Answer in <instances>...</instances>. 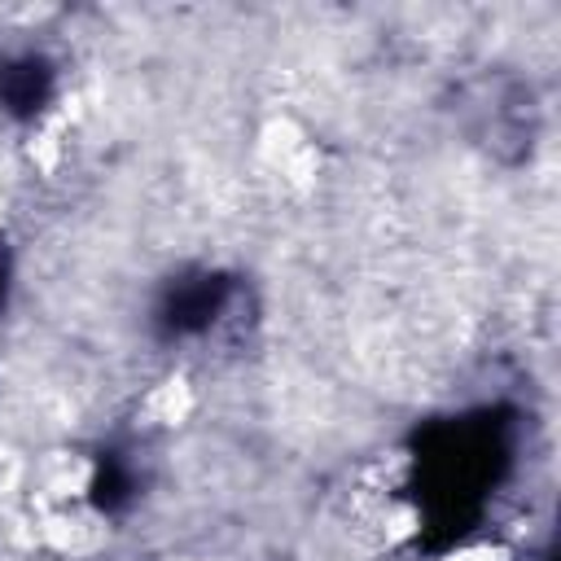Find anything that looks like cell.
<instances>
[{
  "label": "cell",
  "mask_w": 561,
  "mask_h": 561,
  "mask_svg": "<svg viewBox=\"0 0 561 561\" xmlns=\"http://www.w3.org/2000/svg\"><path fill=\"white\" fill-rule=\"evenodd\" d=\"M140 412H145V421L158 425V430L184 425V416L193 412V390H188V381H184V377H162V381L145 394Z\"/></svg>",
  "instance_id": "cell-2"
},
{
  "label": "cell",
  "mask_w": 561,
  "mask_h": 561,
  "mask_svg": "<svg viewBox=\"0 0 561 561\" xmlns=\"http://www.w3.org/2000/svg\"><path fill=\"white\" fill-rule=\"evenodd\" d=\"M0 228H4V193H0Z\"/></svg>",
  "instance_id": "cell-4"
},
{
  "label": "cell",
  "mask_w": 561,
  "mask_h": 561,
  "mask_svg": "<svg viewBox=\"0 0 561 561\" xmlns=\"http://www.w3.org/2000/svg\"><path fill=\"white\" fill-rule=\"evenodd\" d=\"M259 149H263V162L276 171V180L280 184H294V188H307L311 184V171L320 167L316 145L294 127V118H272Z\"/></svg>",
  "instance_id": "cell-1"
},
{
  "label": "cell",
  "mask_w": 561,
  "mask_h": 561,
  "mask_svg": "<svg viewBox=\"0 0 561 561\" xmlns=\"http://www.w3.org/2000/svg\"><path fill=\"white\" fill-rule=\"evenodd\" d=\"M443 561H517V557L500 539H473V543H460L456 552H447Z\"/></svg>",
  "instance_id": "cell-3"
}]
</instances>
